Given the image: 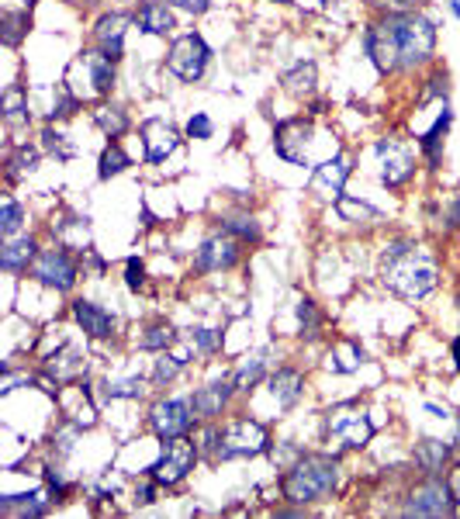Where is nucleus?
Segmentation results:
<instances>
[{"label":"nucleus","mask_w":460,"mask_h":519,"mask_svg":"<svg viewBox=\"0 0 460 519\" xmlns=\"http://www.w3.org/2000/svg\"><path fill=\"white\" fill-rule=\"evenodd\" d=\"M277 4H291V0H277Z\"/></svg>","instance_id":"60"},{"label":"nucleus","mask_w":460,"mask_h":519,"mask_svg":"<svg viewBox=\"0 0 460 519\" xmlns=\"http://www.w3.org/2000/svg\"><path fill=\"white\" fill-rule=\"evenodd\" d=\"M32 277L42 284V288H52V291H73L80 270H76L73 257L66 253V246H59V250H45V253L35 257Z\"/></svg>","instance_id":"7"},{"label":"nucleus","mask_w":460,"mask_h":519,"mask_svg":"<svg viewBox=\"0 0 460 519\" xmlns=\"http://www.w3.org/2000/svg\"><path fill=\"white\" fill-rule=\"evenodd\" d=\"M21 226H25V208H21L11 195H4L0 197V232L11 239Z\"/></svg>","instance_id":"35"},{"label":"nucleus","mask_w":460,"mask_h":519,"mask_svg":"<svg viewBox=\"0 0 460 519\" xmlns=\"http://www.w3.org/2000/svg\"><path fill=\"white\" fill-rule=\"evenodd\" d=\"M284 91L295 98H308L315 91V63H297L284 73Z\"/></svg>","instance_id":"30"},{"label":"nucleus","mask_w":460,"mask_h":519,"mask_svg":"<svg viewBox=\"0 0 460 519\" xmlns=\"http://www.w3.org/2000/svg\"><path fill=\"white\" fill-rule=\"evenodd\" d=\"M308 146H312V125L305 118H288L277 125V135H274V149L277 156L295 166H312L308 160Z\"/></svg>","instance_id":"13"},{"label":"nucleus","mask_w":460,"mask_h":519,"mask_svg":"<svg viewBox=\"0 0 460 519\" xmlns=\"http://www.w3.org/2000/svg\"><path fill=\"white\" fill-rule=\"evenodd\" d=\"M429 84H432V87H429V91H426V98H423V100L436 98V94H447V76H432Z\"/></svg>","instance_id":"54"},{"label":"nucleus","mask_w":460,"mask_h":519,"mask_svg":"<svg viewBox=\"0 0 460 519\" xmlns=\"http://www.w3.org/2000/svg\"><path fill=\"white\" fill-rule=\"evenodd\" d=\"M42 149H45V153H52L56 160H63V163L73 160V153H76V149H73V146L66 142L63 132H52V129L42 132Z\"/></svg>","instance_id":"40"},{"label":"nucleus","mask_w":460,"mask_h":519,"mask_svg":"<svg viewBox=\"0 0 460 519\" xmlns=\"http://www.w3.org/2000/svg\"><path fill=\"white\" fill-rule=\"evenodd\" d=\"M76 433H80V422H66L59 433H52V451H56V457L73 454V440H76Z\"/></svg>","instance_id":"42"},{"label":"nucleus","mask_w":460,"mask_h":519,"mask_svg":"<svg viewBox=\"0 0 460 519\" xmlns=\"http://www.w3.org/2000/svg\"><path fill=\"white\" fill-rule=\"evenodd\" d=\"M45 482H49V488L56 491V499H63V495H66V482H63V475H59L56 467H45Z\"/></svg>","instance_id":"53"},{"label":"nucleus","mask_w":460,"mask_h":519,"mask_svg":"<svg viewBox=\"0 0 460 519\" xmlns=\"http://www.w3.org/2000/svg\"><path fill=\"white\" fill-rule=\"evenodd\" d=\"M322 4H336V0H322Z\"/></svg>","instance_id":"61"},{"label":"nucleus","mask_w":460,"mask_h":519,"mask_svg":"<svg viewBox=\"0 0 460 519\" xmlns=\"http://www.w3.org/2000/svg\"><path fill=\"white\" fill-rule=\"evenodd\" d=\"M0 108H4V118L11 125H25L28 122V98H25V87H7L4 98H0Z\"/></svg>","instance_id":"31"},{"label":"nucleus","mask_w":460,"mask_h":519,"mask_svg":"<svg viewBox=\"0 0 460 519\" xmlns=\"http://www.w3.org/2000/svg\"><path fill=\"white\" fill-rule=\"evenodd\" d=\"M131 166L129 160V153L118 146V142H111L104 153H100V160H98V177L100 180H111V177H118V173H125Z\"/></svg>","instance_id":"32"},{"label":"nucleus","mask_w":460,"mask_h":519,"mask_svg":"<svg viewBox=\"0 0 460 519\" xmlns=\"http://www.w3.org/2000/svg\"><path fill=\"white\" fill-rule=\"evenodd\" d=\"M363 52L370 56V63L377 66L381 73H392L398 69V42H394V32L392 25H388V18L385 21H377V25H370L367 32H363Z\"/></svg>","instance_id":"14"},{"label":"nucleus","mask_w":460,"mask_h":519,"mask_svg":"<svg viewBox=\"0 0 460 519\" xmlns=\"http://www.w3.org/2000/svg\"><path fill=\"white\" fill-rule=\"evenodd\" d=\"M377 4H392V7H398V11H412V7L423 4V0H377Z\"/></svg>","instance_id":"55"},{"label":"nucleus","mask_w":460,"mask_h":519,"mask_svg":"<svg viewBox=\"0 0 460 519\" xmlns=\"http://www.w3.org/2000/svg\"><path fill=\"white\" fill-rule=\"evenodd\" d=\"M426 412H432L436 419H447V409H440V405H426Z\"/></svg>","instance_id":"56"},{"label":"nucleus","mask_w":460,"mask_h":519,"mask_svg":"<svg viewBox=\"0 0 460 519\" xmlns=\"http://www.w3.org/2000/svg\"><path fill=\"white\" fill-rule=\"evenodd\" d=\"M187 135L197 139V142H204V139L215 135V122H211L204 111H197V115H191V122H187Z\"/></svg>","instance_id":"45"},{"label":"nucleus","mask_w":460,"mask_h":519,"mask_svg":"<svg viewBox=\"0 0 460 519\" xmlns=\"http://www.w3.org/2000/svg\"><path fill=\"white\" fill-rule=\"evenodd\" d=\"M339 485V464L329 454H301L291 464V471L284 475L281 491L288 502L308 506V502H322Z\"/></svg>","instance_id":"2"},{"label":"nucleus","mask_w":460,"mask_h":519,"mask_svg":"<svg viewBox=\"0 0 460 519\" xmlns=\"http://www.w3.org/2000/svg\"><path fill=\"white\" fill-rule=\"evenodd\" d=\"M135 25L146 35H170L177 28V18H173L170 4H163V0H142L139 14H135Z\"/></svg>","instance_id":"20"},{"label":"nucleus","mask_w":460,"mask_h":519,"mask_svg":"<svg viewBox=\"0 0 460 519\" xmlns=\"http://www.w3.org/2000/svg\"><path fill=\"white\" fill-rule=\"evenodd\" d=\"M194 405L187 402V398H166L160 405H153V412H149V426H153V433L160 436V440H177V436H187L191 433V426H194Z\"/></svg>","instance_id":"8"},{"label":"nucleus","mask_w":460,"mask_h":519,"mask_svg":"<svg viewBox=\"0 0 460 519\" xmlns=\"http://www.w3.org/2000/svg\"><path fill=\"white\" fill-rule=\"evenodd\" d=\"M350 180V160L346 156H332V160H322L315 170H312V195L329 197V201H339L343 197V188Z\"/></svg>","instance_id":"15"},{"label":"nucleus","mask_w":460,"mask_h":519,"mask_svg":"<svg viewBox=\"0 0 460 519\" xmlns=\"http://www.w3.org/2000/svg\"><path fill=\"white\" fill-rule=\"evenodd\" d=\"M38 160H42V149H35V146H21L18 156L11 160V166H18L14 173H32L35 166H38Z\"/></svg>","instance_id":"46"},{"label":"nucleus","mask_w":460,"mask_h":519,"mask_svg":"<svg viewBox=\"0 0 460 519\" xmlns=\"http://www.w3.org/2000/svg\"><path fill=\"white\" fill-rule=\"evenodd\" d=\"M218 443H222V426H204L201 436H197V451L204 457H218Z\"/></svg>","instance_id":"43"},{"label":"nucleus","mask_w":460,"mask_h":519,"mask_svg":"<svg viewBox=\"0 0 460 519\" xmlns=\"http://www.w3.org/2000/svg\"><path fill=\"white\" fill-rule=\"evenodd\" d=\"M450 122H454V115H450V111H443V115L432 122V129L419 139V149L426 153L429 166H440V160H443V135H447V129H450Z\"/></svg>","instance_id":"26"},{"label":"nucleus","mask_w":460,"mask_h":519,"mask_svg":"<svg viewBox=\"0 0 460 519\" xmlns=\"http://www.w3.org/2000/svg\"><path fill=\"white\" fill-rule=\"evenodd\" d=\"M361 363H363V347L357 339L336 343V347L329 350V360H326V367L329 371H336V374H353V371H361Z\"/></svg>","instance_id":"24"},{"label":"nucleus","mask_w":460,"mask_h":519,"mask_svg":"<svg viewBox=\"0 0 460 519\" xmlns=\"http://www.w3.org/2000/svg\"><path fill=\"white\" fill-rule=\"evenodd\" d=\"M270 395L277 398L281 409H291L305 395V378L297 371H291V367H281V371L270 374Z\"/></svg>","instance_id":"21"},{"label":"nucleus","mask_w":460,"mask_h":519,"mask_svg":"<svg viewBox=\"0 0 460 519\" xmlns=\"http://www.w3.org/2000/svg\"><path fill=\"white\" fill-rule=\"evenodd\" d=\"M208 63H211V49H208V42L197 32L180 35V38L170 45V56H166V69H170L177 80H184V84H197V80L204 76Z\"/></svg>","instance_id":"4"},{"label":"nucleus","mask_w":460,"mask_h":519,"mask_svg":"<svg viewBox=\"0 0 460 519\" xmlns=\"http://www.w3.org/2000/svg\"><path fill=\"white\" fill-rule=\"evenodd\" d=\"M184 363H187L184 357H170L166 350H160V360H156V367H153V381H156V385H170V381L184 371Z\"/></svg>","instance_id":"37"},{"label":"nucleus","mask_w":460,"mask_h":519,"mask_svg":"<svg viewBox=\"0 0 460 519\" xmlns=\"http://www.w3.org/2000/svg\"><path fill=\"white\" fill-rule=\"evenodd\" d=\"M232 391H235V381H232V378H222V381H208L204 388L194 391L191 405H194V412L201 416V419H215V416H222V409L229 405Z\"/></svg>","instance_id":"19"},{"label":"nucleus","mask_w":460,"mask_h":519,"mask_svg":"<svg viewBox=\"0 0 460 519\" xmlns=\"http://www.w3.org/2000/svg\"><path fill=\"white\" fill-rule=\"evenodd\" d=\"M25 32H28V11H7L4 14V42L18 45Z\"/></svg>","instance_id":"38"},{"label":"nucleus","mask_w":460,"mask_h":519,"mask_svg":"<svg viewBox=\"0 0 460 519\" xmlns=\"http://www.w3.org/2000/svg\"><path fill=\"white\" fill-rule=\"evenodd\" d=\"M197 440H187V436H177V440H166L163 443V454L156 464H149V478H156L160 485H177L187 478V471L194 467L197 460Z\"/></svg>","instance_id":"6"},{"label":"nucleus","mask_w":460,"mask_h":519,"mask_svg":"<svg viewBox=\"0 0 460 519\" xmlns=\"http://www.w3.org/2000/svg\"><path fill=\"white\" fill-rule=\"evenodd\" d=\"M457 305H460V294H457Z\"/></svg>","instance_id":"62"},{"label":"nucleus","mask_w":460,"mask_h":519,"mask_svg":"<svg viewBox=\"0 0 460 519\" xmlns=\"http://www.w3.org/2000/svg\"><path fill=\"white\" fill-rule=\"evenodd\" d=\"M173 339H177V332L170 325H153L139 339V350H166V347H173Z\"/></svg>","instance_id":"39"},{"label":"nucleus","mask_w":460,"mask_h":519,"mask_svg":"<svg viewBox=\"0 0 460 519\" xmlns=\"http://www.w3.org/2000/svg\"><path fill=\"white\" fill-rule=\"evenodd\" d=\"M73 111H76V98H73L66 87H59V100H56V108H52L49 118H52V122H56V118H69Z\"/></svg>","instance_id":"50"},{"label":"nucleus","mask_w":460,"mask_h":519,"mask_svg":"<svg viewBox=\"0 0 460 519\" xmlns=\"http://www.w3.org/2000/svg\"><path fill=\"white\" fill-rule=\"evenodd\" d=\"M83 371H87V357H83L76 347H63L59 354L49 357V374H52L56 381H73V378H80Z\"/></svg>","instance_id":"25"},{"label":"nucleus","mask_w":460,"mask_h":519,"mask_svg":"<svg viewBox=\"0 0 460 519\" xmlns=\"http://www.w3.org/2000/svg\"><path fill=\"white\" fill-rule=\"evenodd\" d=\"M0 513H7V516H45L49 513V499L42 495V491H28V495H7V499H0Z\"/></svg>","instance_id":"23"},{"label":"nucleus","mask_w":460,"mask_h":519,"mask_svg":"<svg viewBox=\"0 0 460 519\" xmlns=\"http://www.w3.org/2000/svg\"><path fill=\"white\" fill-rule=\"evenodd\" d=\"M270 447L266 426L257 419H232L222 426V443L215 460H239V457H257Z\"/></svg>","instance_id":"5"},{"label":"nucleus","mask_w":460,"mask_h":519,"mask_svg":"<svg viewBox=\"0 0 460 519\" xmlns=\"http://www.w3.org/2000/svg\"><path fill=\"white\" fill-rule=\"evenodd\" d=\"M222 228L235 236L239 243H257L260 239V222L253 219V215H226L222 219Z\"/></svg>","instance_id":"34"},{"label":"nucleus","mask_w":460,"mask_h":519,"mask_svg":"<svg viewBox=\"0 0 460 519\" xmlns=\"http://www.w3.org/2000/svg\"><path fill=\"white\" fill-rule=\"evenodd\" d=\"M166 4L177 11H187V14H204L211 7V0H166Z\"/></svg>","instance_id":"51"},{"label":"nucleus","mask_w":460,"mask_h":519,"mask_svg":"<svg viewBox=\"0 0 460 519\" xmlns=\"http://www.w3.org/2000/svg\"><path fill=\"white\" fill-rule=\"evenodd\" d=\"M235 263H239V239L229 236V232L208 236V239L194 250L197 274H218V270H229Z\"/></svg>","instance_id":"12"},{"label":"nucleus","mask_w":460,"mask_h":519,"mask_svg":"<svg viewBox=\"0 0 460 519\" xmlns=\"http://www.w3.org/2000/svg\"><path fill=\"white\" fill-rule=\"evenodd\" d=\"M447 457H450V443H443V440H432V436H426V440L416 447V464H419L423 471H429V475L443 471Z\"/></svg>","instance_id":"29"},{"label":"nucleus","mask_w":460,"mask_h":519,"mask_svg":"<svg viewBox=\"0 0 460 519\" xmlns=\"http://www.w3.org/2000/svg\"><path fill=\"white\" fill-rule=\"evenodd\" d=\"M374 153L381 160V184L385 188H401L416 173V156L401 139H381L374 146Z\"/></svg>","instance_id":"10"},{"label":"nucleus","mask_w":460,"mask_h":519,"mask_svg":"<svg viewBox=\"0 0 460 519\" xmlns=\"http://www.w3.org/2000/svg\"><path fill=\"white\" fill-rule=\"evenodd\" d=\"M38 257V243H35L32 236H25V239H7L4 243V250H0V267L7 270V274H21V270H28V263H35Z\"/></svg>","instance_id":"22"},{"label":"nucleus","mask_w":460,"mask_h":519,"mask_svg":"<svg viewBox=\"0 0 460 519\" xmlns=\"http://www.w3.org/2000/svg\"><path fill=\"white\" fill-rule=\"evenodd\" d=\"M336 212L346 219V222H361V219H381V212L377 208H370L367 201H357V197H339L336 201Z\"/></svg>","instance_id":"36"},{"label":"nucleus","mask_w":460,"mask_h":519,"mask_svg":"<svg viewBox=\"0 0 460 519\" xmlns=\"http://www.w3.org/2000/svg\"><path fill=\"white\" fill-rule=\"evenodd\" d=\"M194 347L201 354H215V350L222 347V336H218L215 329H204V325H201V329H194Z\"/></svg>","instance_id":"47"},{"label":"nucleus","mask_w":460,"mask_h":519,"mask_svg":"<svg viewBox=\"0 0 460 519\" xmlns=\"http://www.w3.org/2000/svg\"><path fill=\"white\" fill-rule=\"evenodd\" d=\"M156 485H160V482L153 478V482H146V485L135 488V502H139V506H149V502L156 499Z\"/></svg>","instance_id":"52"},{"label":"nucleus","mask_w":460,"mask_h":519,"mask_svg":"<svg viewBox=\"0 0 460 519\" xmlns=\"http://www.w3.org/2000/svg\"><path fill=\"white\" fill-rule=\"evenodd\" d=\"M450 485H454V491H457V499H460V467L454 471V482H450Z\"/></svg>","instance_id":"58"},{"label":"nucleus","mask_w":460,"mask_h":519,"mask_svg":"<svg viewBox=\"0 0 460 519\" xmlns=\"http://www.w3.org/2000/svg\"><path fill=\"white\" fill-rule=\"evenodd\" d=\"M454 447H460V422H457V440H454Z\"/></svg>","instance_id":"59"},{"label":"nucleus","mask_w":460,"mask_h":519,"mask_svg":"<svg viewBox=\"0 0 460 519\" xmlns=\"http://www.w3.org/2000/svg\"><path fill=\"white\" fill-rule=\"evenodd\" d=\"M73 319H76V325H80L91 339H107V336H115V315H111L107 308L94 305V301H87V298L73 301Z\"/></svg>","instance_id":"18"},{"label":"nucleus","mask_w":460,"mask_h":519,"mask_svg":"<svg viewBox=\"0 0 460 519\" xmlns=\"http://www.w3.org/2000/svg\"><path fill=\"white\" fill-rule=\"evenodd\" d=\"M83 63H87L94 91L98 94H111V87H115V63L104 52H83Z\"/></svg>","instance_id":"28"},{"label":"nucleus","mask_w":460,"mask_h":519,"mask_svg":"<svg viewBox=\"0 0 460 519\" xmlns=\"http://www.w3.org/2000/svg\"><path fill=\"white\" fill-rule=\"evenodd\" d=\"M388 25L398 42V63L405 69L426 63L429 56L436 52V25L429 21L426 14L419 11H394L388 14Z\"/></svg>","instance_id":"3"},{"label":"nucleus","mask_w":460,"mask_h":519,"mask_svg":"<svg viewBox=\"0 0 460 519\" xmlns=\"http://www.w3.org/2000/svg\"><path fill=\"white\" fill-rule=\"evenodd\" d=\"M450 350H454V367L460 371V336L454 339V347H450Z\"/></svg>","instance_id":"57"},{"label":"nucleus","mask_w":460,"mask_h":519,"mask_svg":"<svg viewBox=\"0 0 460 519\" xmlns=\"http://www.w3.org/2000/svg\"><path fill=\"white\" fill-rule=\"evenodd\" d=\"M297 323H301V329H305V332H301V336H308V339H315V336H319V312H315V301H312V298H301V301H297Z\"/></svg>","instance_id":"41"},{"label":"nucleus","mask_w":460,"mask_h":519,"mask_svg":"<svg viewBox=\"0 0 460 519\" xmlns=\"http://www.w3.org/2000/svg\"><path fill=\"white\" fill-rule=\"evenodd\" d=\"M94 125H98L107 139H122L129 132V115L118 104H98L94 108Z\"/></svg>","instance_id":"27"},{"label":"nucleus","mask_w":460,"mask_h":519,"mask_svg":"<svg viewBox=\"0 0 460 519\" xmlns=\"http://www.w3.org/2000/svg\"><path fill=\"white\" fill-rule=\"evenodd\" d=\"M139 132H142V146H146V160L149 163H163L180 146V132L173 129L166 118H146Z\"/></svg>","instance_id":"16"},{"label":"nucleus","mask_w":460,"mask_h":519,"mask_svg":"<svg viewBox=\"0 0 460 519\" xmlns=\"http://www.w3.org/2000/svg\"><path fill=\"white\" fill-rule=\"evenodd\" d=\"M381 277L398 298L423 301L436 288V260L412 239H394L381 260Z\"/></svg>","instance_id":"1"},{"label":"nucleus","mask_w":460,"mask_h":519,"mask_svg":"<svg viewBox=\"0 0 460 519\" xmlns=\"http://www.w3.org/2000/svg\"><path fill=\"white\" fill-rule=\"evenodd\" d=\"M125 284H129V291H139L146 284V267L139 257H129V263H125Z\"/></svg>","instance_id":"48"},{"label":"nucleus","mask_w":460,"mask_h":519,"mask_svg":"<svg viewBox=\"0 0 460 519\" xmlns=\"http://www.w3.org/2000/svg\"><path fill=\"white\" fill-rule=\"evenodd\" d=\"M142 378H125V381H115L107 385V398H142Z\"/></svg>","instance_id":"44"},{"label":"nucleus","mask_w":460,"mask_h":519,"mask_svg":"<svg viewBox=\"0 0 460 519\" xmlns=\"http://www.w3.org/2000/svg\"><path fill=\"white\" fill-rule=\"evenodd\" d=\"M326 433L336 436L343 447L361 451V447L370 443V436H374V422L367 419L363 412H357V409H332L326 419Z\"/></svg>","instance_id":"11"},{"label":"nucleus","mask_w":460,"mask_h":519,"mask_svg":"<svg viewBox=\"0 0 460 519\" xmlns=\"http://www.w3.org/2000/svg\"><path fill=\"white\" fill-rule=\"evenodd\" d=\"M457 506V491L454 485L429 478L426 485H419L412 491V499L405 502V516H450Z\"/></svg>","instance_id":"9"},{"label":"nucleus","mask_w":460,"mask_h":519,"mask_svg":"<svg viewBox=\"0 0 460 519\" xmlns=\"http://www.w3.org/2000/svg\"><path fill=\"white\" fill-rule=\"evenodd\" d=\"M87 222H91V219H87V215H83V219H80V215H73V226H87ZM52 232H59V239H69V219H66V222H59V226H52ZM76 250H91V239H83V236H80V239H76Z\"/></svg>","instance_id":"49"},{"label":"nucleus","mask_w":460,"mask_h":519,"mask_svg":"<svg viewBox=\"0 0 460 519\" xmlns=\"http://www.w3.org/2000/svg\"><path fill=\"white\" fill-rule=\"evenodd\" d=\"M263 374H266V354H257V357H250L235 374H232V381H235V391H250L257 388L263 381Z\"/></svg>","instance_id":"33"},{"label":"nucleus","mask_w":460,"mask_h":519,"mask_svg":"<svg viewBox=\"0 0 460 519\" xmlns=\"http://www.w3.org/2000/svg\"><path fill=\"white\" fill-rule=\"evenodd\" d=\"M125 35H129V18L125 14H104L94 28V38H98V52H104L111 63L122 60L125 52Z\"/></svg>","instance_id":"17"}]
</instances>
